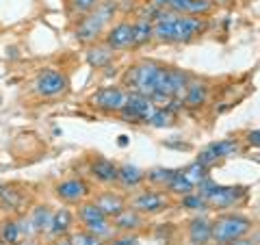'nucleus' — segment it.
Returning a JSON list of instances; mask_svg holds the SVG:
<instances>
[{
    "label": "nucleus",
    "instance_id": "f257e3e1",
    "mask_svg": "<svg viewBox=\"0 0 260 245\" xmlns=\"http://www.w3.org/2000/svg\"><path fill=\"white\" fill-rule=\"evenodd\" d=\"M202 28L204 22L200 18H189V15L162 9L158 20L154 22V37L158 42H191L195 35H200Z\"/></svg>",
    "mask_w": 260,
    "mask_h": 245
},
{
    "label": "nucleus",
    "instance_id": "f03ea898",
    "mask_svg": "<svg viewBox=\"0 0 260 245\" xmlns=\"http://www.w3.org/2000/svg\"><path fill=\"white\" fill-rule=\"evenodd\" d=\"M165 68L156 61H141L137 63L135 68L128 70L126 74V83L133 87V91H139L143 96H154L158 91V85H160V76Z\"/></svg>",
    "mask_w": 260,
    "mask_h": 245
},
{
    "label": "nucleus",
    "instance_id": "7ed1b4c3",
    "mask_svg": "<svg viewBox=\"0 0 260 245\" xmlns=\"http://www.w3.org/2000/svg\"><path fill=\"white\" fill-rule=\"evenodd\" d=\"M251 228L249 219L243 215H225L219 217L213 224V241L219 245L225 243H234L243 239V234H247V230Z\"/></svg>",
    "mask_w": 260,
    "mask_h": 245
},
{
    "label": "nucleus",
    "instance_id": "20e7f679",
    "mask_svg": "<svg viewBox=\"0 0 260 245\" xmlns=\"http://www.w3.org/2000/svg\"><path fill=\"white\" fill-rule=\"evenodd\" d=\"M154 111H156V107H154V100L150 96H143L139 91H130L126 98L124 109L119 111V115L126 121H133V124H148V119L152 117Z\"/></svg>",
    "mask_w": 260,
    "mask_h": 245
},
{
    "label": "nucleus",
    "instance_id": "39448f33",
    "mask_svg": "<svg viewBox=\"0 0 260 245\" xmlns=\"http://www.w3.org/2000/svg\"><path fill=\"white\" fill-rule=\"evenodd\" d=\"M186 87H189V78H186L184 72L180 70H169L165 68L160 76V85H158V91L152 96L154 102H169V98H182Z\"/></svg>",
    "mask_w": 260,
    "mask_h": 245
},
{
    "label": "nucleus",
    "instance_id": "423d86ee",
    "mask_svg": "<svg viewBox=\"0 0 260 245\" xmlns=\"http://www.w3.org/2000/svg\"><path fill=\"white\" fill-rule=\"evenodd\" d=\"M78 219H80V224L85 226V230L89 232H93L98 234L102 239V236H109L111 234V222L104 215V210L98 206L95 202H87V204H80V208H78Z\"/></svg>",
    "mask_w": 260,
    "mask_h": 245
},
{
    "label": "nucleus",
    "instance_id": "0eeeda50",
    "mask_svg": "<svg viewBox=\"0 0 260 245\" xmlns=\"http://www.w3.org/2000/svg\"><path fill=\"white\" fill-rule=\"evenodd\" d=\"M68 85H70L68 76L56 68H46V70L39 72L37 78H35V91L44 98H56V96L65 94Z\"/></svg>",
    "mask_w": 260,
    "mask_h": 245
},
{
    "label": "nucleus",
    "instance_id": "6e6552de",
    "mask_svg": "<svg viewBox=\"0 0 260 245\" xmlns=\"http://www.w3.org/2000/svg\"><path fill=\"white\" fill-rule=\"evenodd\" d=\"M128 94L121 87H100L91 96V104L102 113H119L126 104Z\"/></svg>",
    "mask_w": 260,
    "mask_h": 245
},
{
    "label": "nucleus",
    "instance_id": "1a4fd4ad",
    "mask_svg": "<svg viewBox=\"0 0 260 245\" xmlns=\"http://www.w3.org/2000/svg\"><path fill=\"white\" fill-rule=\"evenodd\" d=\"M107 24H109V20L98 13L95 9L91 13H85V18H80L78 26H76V39L83 44H93L104 33Z\"/></svg>",
    "mask_w": 260,
    "mask_h": 245
},
{
    "label": "nucleus",
    "instance_id": "9d476101",
    "mask_svg": "<svg viewBox=\"0 0 260 245\" xmlns=\"http://www.w3.org/2000/svg\"><path fill=\"white\" fill-rule=\"evenodd\" d=\"M243 195H245V189H243V187H221V185H217V189L208 195L206 202H208L210 208H230L243 198Z\"/></svg>",
    "mask_w": 260,
    "mask_h": 245
},
{
    "label": "nucleus",
    "instance_id": "9b49d317",
    "mask_svg": "<svg viewBox=\"0 0 260 245\" xmlns=\"http://www.w3.org/2000/svg\"><path fill=\"white\" fill-rule=\"evenodd\" d=\"M104 44L113 50H126L135 44V33H133V24L130 22H119L113 28H109L107 37H104Z\"/></svg>",
    "mask_w": 260,
    "mask_h": 245
},
{
    "label": "nucleus",
    "instance_id": "f8f14e48",
    "mask_svg": "<svg viewBox=\"0 0 260 245\" xmlns=\"http://www.w3.org/2000/svg\"><path fill=\"white\" fill-rule=\"evenodd\" d=\"M54 193H56V198H59V200L74 204V202H80V200L87 198V195H89V187H87L85 180L70 178V180H63V182L56 185Z\"/></svg>",
    "mask_w": 260,
    "mask_h": 245
},
{
    "label": "nucleus",
    "instance_id": "ddd939ff",
    "mask_svg": "<svg viewBox=\"0 0 260 245\" xmlns=\"http://www.w3.org/2000/svg\"><path fill=\"white\" fill-rule=\"evenodd\" d=\"M89 174H91V178H95L98 182L109 185V182H117L119 167L109 159L98 157V159L91 161V165H89Z\"/></svg>",
    "mask_w": 260,
    "mask_h": 245
},
{
    "label": "nucleus",
    "instance_id": "4468645a",
    "mask_svg": "<svg viewBox=\"0 0 260 245\" xmlns=\"http://www.w3.org/2000/svg\"><path fill=\"white\" fill-rule=\"evenodd\" d=\"M165 206H167L165 195H160L156 191H143L133 200V208L139 210V213H148V215L160 213Z\"/></svg>",
    "mask_w": 260,
    "mask_h": 245
},
{
    "label": "nucleus",
    "instance_id": "2eb2a0df",
    "mask_svg": "<svg viewBox=\"0 0 260 245\" xmlns=\"http://www.w3.org/2000/svg\"><path fill=\"white\" fill-rule=\"evenodd\" d=\"M167 9L180 15H204L213 9L210 0H167Z\"/></svg>",
    "mask_w": 260,
    "mask_h": 245
},
{
    "label": "nucleus",
    "instance_id": "dca6fc26",
    "mask_svg": "<svg viewBox=\"0 0 260 245\" xmlns=\"http://www.w3.org/2000/svg\"><path fill=\"white\" fill-rule=\"evenodd\" d=\"M93 202L104 210V215H107V217H113V219H115V217L121 213V210H126V202L121 200L117 193H113V191L100 193Z\"/></svg>",
    "mask_w": 260,
    "mask_h": 245
},
{
    "label": "nucleus",
    "instance_id": "f3484780",
    "mask_svg": "<svg viewBox=\"0 0 260 245\" xmlns=\"http://www.w3.org/2000/svg\"><path fill=\"white\" fill-rule=\"evenodd\" d=\"M213 239V224H208L204 217L193 219L189 226V241L191 245H206Z\"/></svg>",
    "mask_w": 260,
    "mask_h": 245
},
{
    "label": "nucleus",
    "instance_id": "a211bd4d",
    "mask_svg": "<svg viewBox=\"0 0 260 245\" xmlns=\"http://www.w3.org/2000/svg\"><path fill=\"white\" fill-rule=\"evenodd\" d=\"M72 226H74V217L68 208H59L54 210V217H52V224H50V230L48 234L50 236H63L72 230Z\"/></svg>",
    "mask_w": 260,
    "mask_h": 245
},
{
    "label": "nucleus",
    "instance_id": "6ab92c4d",
    "mask_svg": "<svg viewBox=\"0 0 260 245\" xmlns=\"http://www.w3.org/2000/svg\"><path fill=\"white\" fill-rule=\"evenodd\" d=\"M145 180V174L139 169V167H135V165H119V174H117V182L121 187H126V189H137L141 182Z\"/></svg>",
    "mask_w": 260,
    "mask_h": 245
},
{
    "label": "nucleus",
    "instance_id": "aec40b11",
    "mask_svg": "<svg viewBox=\"0 0 260 245\" xmlns=\"http://www.w3.org/2000/svg\"><path fill=\"white\" fill-rule=\"evenodd\" d=\"M113 59V48H109L107 44L102 46H91L87 50V63L91 65V68L100 70V68H107Z\"/></svg>",
    "mask_w": 260,
    "mask_h": 245
},
{
    "label": "nucleus",
    "instance_id": "412c9836",
    "mask_svg": "<svg viewBox=\"0 0 260 245\" xmlns=\"http://www.w3.org/2000/svg\"><path fill=\"white\" fill-rule=\"evenodd\" d=\"M141 224H143L141 213H139V210H135V208L121 210V213L113 219V226H115L117 230H137Z\"/></svg>",
    "mask_w": 260,
    "mask_h": 245
},
{
    "label": "nucleus",
    "instance_id": "4be33fe9",
    "mask_svg": "<svg viewBox=\"0 0 260 245\" xmlns=\"http://www.w3.org/2000/svg\"><path fill=\"white\" fill-rule=\"evenodd\" d=\"M52 217H54V213L50 210V206H44V204H39V206L32 208L30 222H32V226H35L37 234H39V232H48V230H50Z\"/></svg>",
    "mask_w": 260,
    "mask_h": 245
},
{
    "label": "nucleus",
    "instance_id": "5701e85b",
    "mask_svg": "<svg viewBox=\"0 0 260 245\" xmlns=\"http://www.w3.org/2000/svg\"><path fill=\"white\" fill-rule=\"evenodd\" d=\"M206 98H208V89L204 83H189L182 100L186 107H202L206 102Z\"/></svg>",
    "mask_w": 260,
    "mask_h": 245
},
{
    "label": "nucleus",
    "instance_id": "b1692460",
    "mask_svg": "<svg viewBox=\"0 0 260 245\" xmlns=\"http://www.w3.org/2000/svg\"><path fill=\"white\" fill-rule=\"evenodd\" d=\"M133 33H135V44L133 46H141L145 42H150V39L154 37V22L139 18L133 24Z\"/></svg>",
    "mask_w": 260,
    "mask_h": 245
},
{
    "label": "nucleus",
    "instance_id": "393cba45",
    "mask_svg": "<svg viewBox=\"0 0 260 245\" xmlns=\"http://www.w3.org/2000/svg\"><path fill=\"white\" fill-rule=\"evenodd\" d=\"M167 189H169V193H176V195H182V198H184V195L193 193L195 185L184 176V171H178V174L172 178V182L167 185Z\"/></svg>",
    "mask_w": 260,
    "mask_h": 245
},
{
    "label": "nucleus",
    "instance_id": "a878e982",
    "mask_svg": "<svg viewBox=\"0 0 260 245\" xmlns=\"http://www.w3.org/2000/svg\"><path fill=\"white\" fill-rule=\"evenodd\" d=\"M184 176L189 178V180H191L195 187H198L202 180H204V178H208V167L202 165L200 161H195V163H191V165L184 169Z\"/></svg>",
    "mask_w": 260,
    "mask_h": 245
},
{
    "label": "nucleus",
    "instance_id": "bb28decb",
    "mask_svg": "<svg viewBox=\"0 0 260 245\" xmlns=\"http://www.w3.org/2000/svg\"><path fill=\"white\" fill-rule=\"evenodd\" d=\"M210 148L215 150L219 159H228V157H232V154H237L239 145H237V141H232V139H221V141L210 143Z\"/></svg>",
    "mask_w": 260,
    "mask_h": 245
},
{
    "label": "nucleus",
    "instance_id": "cd10ccee",
    "mask_svg": "<svg viewBox=\"0 0 260 245\" xmlns=\"http://www.w3.org/2000/svg\"><path fill=\"white\" fill-rule=\"evenodd\" d=\"M178 174V169H165V167H156V169H152L150 174H148V180L154 182V185H169L172 182V178Z\"/></svg>",
    "mask_w": 260,
    "mask_h": 245
},
{
    "label": "nucleus",
    "instance_id": "c85d7f7f",
    "mask_svg": "<svg viewBox=\"0 0 260 245\" xmlns=\"http://www.w3.org/2000/svg\"><path fill=\"white\" fill-rule=\"evenodd\" d=\"M172 119H174V113H169L165 107H162V109H156L152 113V117L148 119V124L154 126V128H165V126L172 124Z\"/></svg>",
    "mask_w": 260,
    "mask_h": 245
},
{
    "label": "nucleus",
    "instance_id": "c756f323",
    "mask_svg": "<svg viewBox=\"0 0 260 245\" xmlns=\"http://www.w3.org/2000/svg\"><path fill=\"white\" fill-rule=\"evenodd\" d=\"M3 241H7V243H18L20 241V236H22V232H20V224L18 222H7L5 226H3Z\"/></svg>",
    "mask_w": 260,
    "mask_h": 245
},
{
    "label": "nucleus",
    "instance_id": "7c9ffc66",
    "mask_svg": "<svg viewBox=\"0 0 260 245\" xmlns=\"http://www.w3.org/2000/svg\"><path fill=\"white\" fill-rule=\"evenodd\" d=\"M72 243H74V245H102L100 236L93 234V232H89V230L74 232V234H72Z\"/></svg>",
    "mask_w": 260,
    "mask_h": 245
},
{
    "label": "nucleus",
    "instance_id": "2f4dec72",
    "mask_svg": "<svg viewBox=\"0 0 260 245\" xmlns=\"http://www.w3.org/2000/svg\"><path fill=\"white\" fill-rule=\"evenodd\" d=\"M0 202H3L5 208H18L22 200H20V195L15 191L7 189V187H0Z\"/></svg>",
    "mask_w": 260,
    "mask_h": 245
},
{
    "label": "nucleus",
    "instance_id": "473e14b6",
    "mask_svg": "<svg viewBox=\"0 0 260 245\" xmlns=\"http://www.w3.org/2000/svg\"><path fill=\"white\" fill-rule=\"evenodd\" d=\"M98 3L100 0H70V7H72V11L74 13H91L95 7H98Z\"/></svg>",
    "mask_w": 260,
    "mask_h": 245
},
{
    "label": "nucleus",
    "instance_id": "72a5a7b5",
    "mask_svg": "<svg viewBox=\"0 0 260 245\" xmlns=\"http://www.w3.org/2000/svg\"><path fill=\"white\" fill-rule=\"evenodd\" d=\"M206 204L208 202L202 198L200 193H189V195H184V198H182V206L184 208H191V210H202Z\"/></svg>",
    "mask_w": 260,
    "mask_h": 245
},
{
    "label": "nucleus",
    "instance_id": "f704fd0d",
    "mask_svg": "<svg viewBox=\"0 0 260 245\" xmlns=\"http://www.w3.org/2000/svg\"><path fill=\"white\" fill-rule=\"evenodd\" d=\"M198 161L202 163V165H206V167L210 169V167H213V165H215V163L219 161V157H217V154H215V150H213V148H210V145H206V148H204V150H202V152H200V157H198Z\"/></svg>",
    "mask_w": 260,
    "mask_h": 245
},
{
    "label": "nucleus",
    "instance_id": "c9c22d12",
    "mask_svg": "<svg viewBox=\"0 0 260 245\" xmlns=\"http://www.w3.org/2000/svg\"><path fill=\"white\" fill-rule=\"evenodd\" d=\"M20 232L26 236V239H30L32 234H37V230H35V226H32V222H30V217H24V219H20Z\"/></svg>",
    "mask_w": 260,
    "mask_h": 245
},
{
    "label": "nucleus",
    "instance_id": "e433bc0d",
    "mask_svg": "<svg viewBox=\"0 0 260 245\" xmlns=\"http://www.w3.org/2000/svg\"><path fill=\"white\" fill-rule=\"evenodd\" d=\"M247 141L251 145H258V148H260V130H251V133L247 135Z\"/></svg>",
    "mask_w": 260,
    "mask_h": 245
},
{
    "label": "nucleus",
    "instance_id": "4c0bfd02",
    "mask_svg": "<svg viewBox=\"0 0 260 245\" xmlns=\"http://www.w3.org/2000/svg\"><path fill=\"white\" fill-rule=\"evenodd\" d=\"M115 245H139L137 239H130V236H124V239H119Z\"/></svg>",
    "mask_w": 260,
    "mask_h": 245
},
{
    "label": "nucleus",
    "instance_id": "58836bf2",
    "mask_svg": "<svg viewBox=\"0 0 260 245\" xmlns=\"http://www.w3.org/2000/svg\"><path fill=\"white\" fill-rule=\"evenodd\" d=\"M52 245H74V243H72V239L68 241V239H59V241H54Z\"/></svg>",
    "mask_w": 260,
    "mask_h": 245
},
{
    "label": "nucleus",
    "instance_id": "ea45409f",
    "mask_svg": "<svg viewBox=\"0 0 260 245\" xmlns=\"http://www.w3.org/2000/svg\"><path fill=\"white\" fill-rule=\"evenodd\" d=\"M15 245H37L35 241H32V239H24V241H18V243H15Z\"/></svg>",
    "mask_w": 260,
    "mask_h": 245
},
{
    "label": "nucleus",
    "instance_id": "a19ab883",
    "mask_svg": "<svg viewBox=\"0 0 260 245\" xmlns=\"http://www.w3.org/2000/svg\"><path fill=\"white\" fill-rule=\"evenodd\" d=\"M232 245H254L251 241H245V239H239V241H234Z\"/></svg>",
    "mask_w": 260,
    "mask_h": 245
},
{
    "label": "nucleus",
    "instance_id": "79ce46f5",
    "mask_svg": "<svg viewBox=\"0 0 260 245\" xmlns=\"http://www.w3.org/2000/svg\"><path fill=\"white\" fill-rule=\"evenodd\" d=\"M128 143V137H119V145H126Z\"/></svg>",
    "mask_w": 260,
    "mask_h": 245
},
{
    "label": "nucleus",
    "instance_id": "37998d69",
    "mask_svg": "<svg viewBox=\"0 0 260 245\" xmlns=\"http://www.w3.org/2000/svg\"><path fill=\"white\" fill-rule=\"evenodd\" d=\"M145 3H152V0H145Z\"/></svg>",
    "mask_w": 260,
    "mask_h": 245
}]
</instances>
